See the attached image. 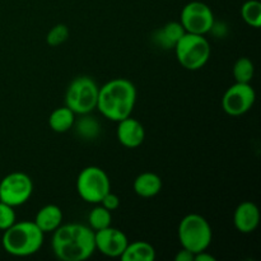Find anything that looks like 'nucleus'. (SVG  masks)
Returning a JSON list of instances; mask_svg holds the SVG:
<instances>
[{
  "label": "nucleus",
  "instance_id": "17",
  "mask_svg": "<svg viewBox=\"0 0 261 261\" xmlns=\"http://www.w3.org/2000/svg\"><path fill=\"white\" fill-rule=\"evenodd\" d=\"M120 259L122 261H154L155 250L149 242H129Z\"/></svg>",
  "mask_w": 261,
  "mask_h": 261
},
{
  "label": "nucleus",
  "instance_id": "8",
  "mask_svg": "<svg viewBox=\"0 0 261 261\" xmlns=\"http://www.w3.org/2000/svg\"><path fill=\"white\" fill-rule=\"evenodd\" d=\"M33 182L24 172H12L0 181V201L13 206H20L30 200Z\"/></svg>",
  "mask_w": 261,
  "mask_h": 261
},
{
  "label": "nucleus",
  "instance_id": "11",
  "mask_svg": "<svg viewBox=\"0 0 261 261\" xmlns=\"http://www.w3.org/2000/svg\"><path fill=\"white\" fill-rule=\"evenodd\" d=\"M96 251L107 257H120L126 249L129 240L126 234L119 228L110 226L94 232Z\"/></svg>",
  "mask_w": 261,
  "mask_h": 261
},
{
  "label": "nucleus",
  "instance_id": "5",
  "mask_svg": "<svg viewBox=\"0 0 261 261\" xmlns=\"http://www.w3.org/2000/svg\"><path fill=\"white\" fill-rule=\"evenodd\" d=\"M177 61L185 69L195 71L206 65L211 59V43L204 35L186 32L175 46Z\"/></svg>",
  "mask_w": 261,
  "mask_h": 261
},
{
  "label": "nucleus",
  "instance_id": "27",
  "mask_svg": "<svg viewBox=\"0 0 261 261\" xmlns=\"http://www.w3.org/2000/svg\"><path fill=\"white\" fill-rule=\"evenodd\" d=\"M194 261H216V257L209 254V252H206V250H204V251L194 255Z\"/></svg>",
  "mask_w": 261,
  "mask_h": 261
},
{
  "label": "nucleus",
  "instance_id": "22",
  "mask_svg": "<svg viewBox=\"0 0 261 261\" xmlns=\"http://www.w3.org/2000/svg\"><path fill=\"white\" fill-rule=\"evenodd\" d=\"M232 73L237 83H251L255 73L254 63L249 58H240L234 63Z\"/></svg>",
  "mask_w": 261,
  "mask_h": 261
},
{
  "label": "nucleus",
  "instance_id": "1",
  "mask_svg": "<svg viewBox=\"0 0 261 261\" xmlns=\"http://www.w3.org/2000/svg\"><path fill=\"white\" fill-rule=\"evenodd\" d=\"M51 249L61 261H84L96 251L94 231L79 223L61 224L53 232Z\"/></svg>",
  "mask_w": 261,
  "mask_h": 261
},
{
  "label": "nucleus",
  "instance_id": "10",
  "mask_svg": "<svg viewBox=\"0 0 261 261\" xmlns=\"http://www.w3.org/2000/svg\"><path fill=\"white\" fill-rule=\"evenodd\" d=\"M256 99L255 89L250 83H234L224 92L222 107L229 116H241L252 109Z\"/></svg>",
  "mask_w": 261,
  "mask_h": 261
},
{
  "label": "nucleus",
  "instance_id": "3",
  "mask_svg": "<svg viewBox=\"0 0 261 261\" xmlns=\"http://www.w3.org/2000/svg\"><path fill=\"white\" fill-rule=\"evenodd\" d=\"M45 233L33 221L15 222L3 233L2 245L12 256L27 257L35 255L43 245Z\"/></svg>",
  "mask_w": 261,
  "mask_h": 261
},
{
  "label": "nucleus",
  "instance_id": "6",
  "mask_svg": "<svg viewBox=\"0 0 261 261\" xmlns=\"http://www.w3.org/2000/svg\"><path fill=\"white\" fill-rule=\"evenodd\" d=\"M98 89L91 76H76L70 82L65 93V106L75 115H87L97 109Z\"/></svg>",
  "mask_w": 261,
  "mask_h": 261
},
{
  "label": "nucleus",
  "instance_id": "4",
  "mask_svg": "<svg viewBox=\"0 0 261 261\" xmlns=\"http://www.w3.org/2000/svg\"><path fill=\"white\" fill-rule=\"evenodd\" d=\"M177 233L181 247L194 254L208 249L213 240V231L209 222L196 213L188 214L181 219Z\"/></svg>",
  "mask_w": 261,
  "mask_h": 261
},
{
  "label": "nucleus",
  "instance_id": "13",
  "mask_svg": "<svg viewBox=\"0 0 261 261\" xmlns=\"http://www.w3.org/2000/svg\"><path fill=\"white\" fill-rule=\"evenodd\" d=\"M260 211L252 201H242L233 214V224L240 233H252L259 227Z\"/></svg>",
  "mask_w": 261,
  "mask_h": 261
},
{
  "label": "nucleus",
  "instance_id": "23",
  "mask_svg": "<svg viewBox=\"0 0 261 261\" xmlns=\"http://www.w3.org/2000/svg\"><path fill=\"white\" fill-rule=\"evenodd\" d=\"M69 38V28L66 24L63 23H59V24L54 25L50 31H48L47 36H46V42L47 45L56 47V46H60L61 43L65 42Z\"/></svg>",
  "mask_w": 261,
  "mask_h": 261
},
{
  "label": "nucleus",
  "instance_id": "7",
  "mask_svg": "<svg viewBox=\"0 0 261 261\" xmlns=\"http://www.w3.org/2000/svg\"><path fill=\"white\" fill-rule=\"evenodd\" d=\"M76 191L86 203L99 204L102 198L111 191L109 175L97 166L83 168L76 177Z\"/></svg>",
  "mask_w": 261,
  "mask_h": 261
},
{
  "label": "nucleus",
  "instance_id": "15",
  "mask_svg": "<svg viewBox=\"0 0 261 261\" xmlns=\"http://www.w3.org/2000/svg\"><path fill=\"white\" fill-rule=\"evenodd\" d=\"M185 33L180 22H168L154 33L153 40L163 50H173L176 43Z\"/></svg>",
  "mask_w": 261,
  "mask_h": 261
},
{
  "label": "nucleus",
  "instance_id": "21",
  "mask_svg": "<svg viewBox=\"0 0 261 261\" xmlns=\"http://www.w3.org/2000/svg\"><path fill=\"white\" fill-rule=\"evenodd\" d=\"M241 17L252 28L261 27V3L259 0H247L241 7Z\"/></svg>",
  "mask_w": 261,
  "mask_h": 261
},
{
  "label": "nucleus",
  "instance_id": "9",
  "mask_svg": "<svg viewBox=\"0 0 261 261\" xmlns=\"http://www.w3.org/2000/svg\"><path fill=\"white\" fill-rule=\"evenodd\" d=\"M180 23L185 32L205 36L212 31L216 19L213 10L208 4L203 2H190L181 10Z\"/></svg>",
  "mask_w": 261,
  "mask_h": 261
},
{
  "label": "nucleus",
  "instance_id": "19",
  "mask_svg": "<svg viewBox=\"0 0 261 261\" xmlns=\"http://www.w3.org/2000/svg\"><path fill=\"white\" fill-rule=\"evenodd\" d=\"M73 127H75L76 134L86 140H93L101 133V125L94 117L87 115H79V119H75Z\"/></svg>",
  "mask_w": 261,
  "mask_h": 261
},
{
  "label": "nucleus",
  "instance_id": "12",
  "mask_svg": "<svg viewBox=\"0 0 261 261\" xmlns=\"http://www.w3.org/2000/svg\"><path fill=\"white\" fill-rule=\"evenodd\" d=\"M117 140L120 144L125 148L134 149L140 147L145 139V130L142 122L138 121L134 117L129 116L126 119H122L117 121L116 130Z\"/></svg>",
  "mask_w": 261,
  "mask_h": 261
},
{
  "label": "nucleus",
  "instance_id": "14",
  "mask_svg": "<svg viewBox=\"0 0 261 261\" xmlns=\"http://www.w3.org/2000/svg\"><path fill=\"white\" fill-rule=\"evenodd\" d=\"M35 222L43 233H53L63 224V212L55 204H47L37 212Z\"/></svg>",
  "mask_w": 261,
  "mask_h": 261
},
{
  "label": "nucleus",
  "instance_id": "20",
  "mask_svg": "<svg viewBox=\"0 0 261 261\" xmlns=\"http://www.w3.org/2000/svg\"><path fill=\"white\" fill-rule=\"evenodd\" d=\"M94 208L89 212L88 214V223L89 228L93 229L94 232L110 227L112 223L111 212L107 211L101 204H94Z\"/></svg>",
  "mask_w": 261,
  "mask_h": 261
},
{
  "label": "nucleus",
  "instance_id": "25",
  "mask_svg": "<svg viewBox=\"0 0 261 261\" xmlns=\"http://www.w3.org/2000/svg\"><path fill=\"white\" fill-rule=\"evenodd\" d=\"M99 204H101L102 206H105L107 211L114 212L120 206V198L116 195V194L109 191V193L102 198V200L99 201Z\"/></svg>",
  "mask_w": 261,
  "mask_h": 261
},
{
  "label": "nucleus",
  "instance_id": "18",
  "mask_svg": "<svg viewBox=\"0 0 261 261\" xmlns=\"http://www.w3.org/2000/svg\"><path fill=\"white\" fill-rule=\"evenodd\" d=\"M75 116L76 115L69 107H58V109L51 112L50 117H48V126L53 132L58 133V134H63V133L73 129Z\"/></svg>",
  "mask_w": 261,
  "mask_h": 261
},
{
  "label": "nucleus",
  "instance_id": "24",
  "mask_svg": "<svg viewBox=\"0 0 261 261\" xmlns=\"http://www.w3.org/2000/svg\"><path fill=\"white\" fill-rule=\"evenodd\" d=\"M17 222V214L13 206L0 201V231H5Z\"/></svg>",
  "mask_w": 261,
  "mask_h": 261
},
{
  "label": "nucleus",
  "instance_id": "26",
  "mask_svg": "<svg viewBox=\"0 0 261 261\" xmlns=\"http://www.w3.org/2000/svg\"><path fill=\"white\" fill-rule=\"evenodd\" d=\"M194 255H195L194 252L181 247L180 251L175 255V261H194Z\"/></svg>",
  "mask_w": 261,
  "mask_h": 261
},
{
  "label": "nucleus",
  "instance_id": "16",
  "mask_svg": "<svg viewBox=\"0 0 261 261\" xmlns=\"http://www.w3.org/2000/svg\"><path fill=\"white\" fill-rule=\"evenodd\" d=\"M133 189L140 198H153L162 190V178L154 172H143L137 176Z\"/></svg>",
  "mask_w": 261,
  "mask_h": 261
},
{
  "label": "nucleus",
  "instance_id": "2",
  "mask_svg": "<svg viewBox=\"0 0 261 261\" xmlns=\"http://www.w3.org/2000/svg\"><path fill=\"white\" fill-rule=\"evenodd\" d=\"M137 103V88L125 78H115L98 89L97 109L102 116L111 121H120L132 116Z\"/></svg>",
  "mask_w": 261,
  "mask_h": 261
}]
</instances>
